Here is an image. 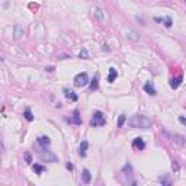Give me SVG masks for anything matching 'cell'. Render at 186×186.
<instances>
[{
    "instance_id": "cell-1",
    "label": "cell",
    "mask_w": 186,
    "mask_h": 186,
    "mask_svg": "<svg viewBox=\"0 0 186 186\" xmlns=\"http://www.w3.org/2000/svg\"><path fill=\"white\" fill-rule=\"evenodd\" d=\"M132 128H143V130H147L151 127V119H148L147 116H143V115H135L132 116L130 121H128Z\"/></svg>"
},
{
    "instance_id": "cell-2",
    "label": "cell",
    "mask_w": 186,
    "mask_h": 186,
    "mask_svg": "<svg viewBox=\"0 0 186 186\" xmlns=\"http://www.w3.org/2000/svg\"><path fill=\"white\" fill-rule=\"evenodd\" d=\"M89 83V76L87 73H79L74 77V86L76 87H84Z\"/></svg>"
},
{
    "instance_id": "cell-3",
    "label": "cell",
    "mask_w": 186,
    "mask_h": 186,
    "mask_svg": "<svg viewBox=\"0 0 186 186\" xmlns=\"http://www.w3.org/2000/svg\"><path fill=\"white\" fill-rule=\"evenodd\" d=\"M90 124L93 127H102V125H105V116H103V113L100 112V111H96V112L93 113V118H92Z\"/></svg>"
},
{
    "instance_id": "cell-4",
    "label": "cell",
    "mask_w": 186,
    "mask_h": 186,
    "mask_svg": "<svg viewBox=\"0 0 186 186\" xmlns=\"http://www.w3.org/2000/svg\"><path fill=\"white\" fill-rule=\"evenodd\" d=\"M39 157L44 160V162H57V157L54 156V154H51L49 151H47V153H45L44 150L39 151Z\"/></svg>"
},
{
    "instance_id": "cell-5",
    "label": "cell",
    "mask_w": 186,
    "mask_h": 186,
    "mask_svg": "<svg viewBox=\"0 0 186 186\" xmlns=\"http://www.w3.org/2000/svg\"><path fill=\"white\" fill-rule=\"evenodd\" d=\"M92 13H93V16H96V19L99 22H103V19H105V13H103V10L99 8H93L92 9Z\"/></svg>"
},
{
    "instance_id": "cell-6",
    "label": "cell",
    "mask_w": 186,
    "mask_h": 186,
    "mask_svg": "<svg viewBox=\"0 0 186 186\" xmlns=\"http://www.w3.org/2000/svg\"><path fill=\"white\" fill-rule=\"evenodd\" d=\"M132 147H134L135 150H144V148H146V143H144L143 138H135V140L132 141Z\"/></svg>"
},
{
    "instance_id": "cell-7",
    "label": "cell",
    "mask_w": 186,
    "mask_h": 186,
    "mask_svg": "<svg viewBox=\"0 0 186 186\" xmlns=\"http://www.w3.org/2000/svg\"><path fill=\"white\" fill-rule=\"evenodd\" d=\"M154 20H156V22H163V25H164L166 28H170V26H172V24H173L172 17H169V16H166V17H156Z\"/></svg>"
},
{
    "instance_id": "cell-8",
    "label": "cell",
    "mask_w": 186,
    "mask_h": 186,
    "mask_svg": "<svg viewBox=\"0 0 186 186\" xmlns=\"http://www.w3.org/2000/svg\"><path fill=\"white\" fill-rule=\"evenodd\" d=\"M180 84H182V76H178L176 79H172L170 80V87L172 89H178Z\"/></svg>"
},
{
    "instance_id": "cell-9",
    "label": "cell",
    "mask_w": 186,
    "mask_h": 186,
    "mask_svg": "<svg viewBox=\"0 0 186 186\" xmlns=\"http://www.w3.org/2000/svg\"><path fill=\"white\" fill-rule=\"evenodd\" d=\"M64 95L67 99H70V100H73V102H76L79 97H77V95L74 93L73 90H70V89H64Z\"/></svg>"
},
{
    "instance_id": "cell-10",
    "label": "cell",
    "mask_w": 186,
    "mask_h": 186,
    "mask_svg": "<svg viewBox=\"0 0 186 186\" xmlns=\"http://www.w3.org/2000/svg\"><path fill=\"white\" fill-rule=\"evenodd\" d=\"M144 90H146L148 95H156V93H157V92H156V87H154L150 81H147L146 84H144Z\"/></svg>"
},
{
    "instance_id": "cell-11",
    "label": "cell",
    "mask_w": 186,
    "mask_h": 186,
    "mask_svg": "<svg viewBox=\"0 0 186 186\" xmlns=\"http://www.w3.org/2000/svg\"><path fill=\"white\" fill-rule=\"evenodd\" d=\"M116 77H118V73H116V70H115L113 67H111V68H109V76H108V81H109V83H113Z\"/></svg>"
},
{
    "instance_id": "cell-12",
    "label": "cell",
    "mask_w": 186,
    "mask_h": 186,
    "mask_svg": "<svg viewBox=\"0 0 186 186\" xmlns=\"http://www.w3.org/2000/svg\"><path fill=\"white\" fill-rule=\"evenodd\" d=\"M38 144L42 147H48L49 144H51V141H49L48 137H45V135H42V137L38 138Z\"/></svg>"
},
{
    "instance_id": "cell-13",
    "label": "cell",
    "mask_w": 186,
    "mask_h": 186,
    "mask_svg": "<svg viewBox=\"0 0 186 186\" xmlns=\"http://www.w3.org/2000/svg\"><path fill=\"white\" fill-rule=\"evenodd\" d=\"M87 147H89L87 141H81V144H80V156H81V157H86V151H87Z\"/></svg>"
},
{
    "instance_id": "cell-14",
    "label": "cell",
    "mask_w": 186,
    "mask_h": 186,
    "mask_svg": "<svg viewBox=\"0 0 186 186\" xmlns=\"http://www.w3.org/2000/svg\"><path fill=\"white\" fill-rule=\"evenodd\" d=\"M73 121H74V124H77V125H80L81 124V118H80V112L76 109L73 112Z\"/></svg>"
},
{
    "instance_id": "cell-15",
    "label": "cell",
    "mask_w": 186,
    "mask_h": 186,
    "mask_svg": "<svg viewBox=\"0 0 186 186\" xmlns=\"http://www.w3.org/2000/svg\"><path fill=\"white\" fill-rule=\"evenodd\" d=\"M83 182L84 183H90V172L87 169L83 170Z\"/></svg>"
},
{
    "instance_id": "cell-16",
    "label": "cell",
    "mask_w": 186,
    "mask_h": 186,
    "mask_svg": "<svg viewBox=\"0 0 186 186\" xmlns=\"http://www.w3.org/2000/svg\"><path fill=\"white\" fill-rule=\"evenodd\" d=\"M32 170L35 172V173H36V175H41V173L45 170V167H42L41 164H33V166H32Z\"/></svg>"
},
{
    "instance_id": "cell-17",
    "label": "cell",
    "mask_w": 186,
    "mask_h": 186,
    "mask_svg": "<svg viewBox=\"0 0 186 186\" xmlns=\"http://www.w3.org/2000/svg\"><path fill=\"white\" fill-rule=\"evenodd\" d=\"M25 118H26V121H32L33 119V115H32V112H31V109H26L25 111Z\"/></svg>"
},
{
    "instance_id": "cell-18",
    "label": "cell",
    "mask_w": 186,
    "mask_h": 186,
    "mask_svg": "<svg viewBox=\"0 0 186 186\" xmlns=\"http://www.w3.org/2000/svg\"><path fill=\"white\" fill-rule=\"evenodd\" d=\"M96 89H97V76L90 83V90H96Z\"/></svg>"
},
{
    "instance_id": "cell-19",
    "label": "cell",
    "mask_w": 186,
    "mask_h": 186,
    "mask_svg": "<svg viewBox=\"0 0 186 186\" xmlns=\"http://www.w3.org/2000/svg\"><path fill=\"white\" fill-rule=\"evenodd\" d=\"M160 183H163V185H170L172 180H170L169 178H160Z\"/></svg>"
},
{
    "instance_id": "cell-20",
    "label": "cell",
    "mask_w": 186,
    "mask_h": 186,
    "mask_svg": "<svg viewBox=\"0 0 186 186\" xmlns=\"http://www.w3.org/2000/svg\"><path fill=\"white\" fill-rule=\"evenodd\" d=\"M124 122H125V115H121L119 116V121H118V127H122Z\"/></svg>"
},
{
    "instance_id": "cell-21",
    "label": "cell",
    "mask_w": 186,
    "mask_h": 186,
    "mask_svg": "<svg viewBox=\"0 0 186 186\" xmlns=\"http://www.w3.org/2000/svg\"><path fill=\"white\" fill-rule=\"evenodd\" d=\"M87 57H89L87 51H86V49H81L80 51V58H87Z\"/></svg>"
},
{
    "instance_id": "cell-22",
    "label": "cell",
    "mask_w": 186,
    "mask_h": 186,
    "mask_svg": "<svg viewBox=\"0 0 186 186\" xmlns=\"http://www.w3.org/2000/svg\"><path fill=\"white\" fill-rule=\"evenodd\" d=\"M128 36H130L131 39H134V41L138 39V36H135V32H128Z\"/></svg>"
},
{
    "instance_id": "cell-23",
    "label": "cell",
    "mask_w": 186,
    "mask_h": 186,
    "mask_svg": "<svg viewBox=\"0 0 186 186\" xmlns=\"http://www.w3.org/2000/svg\"><path fill=\"white\" fill-rule=\"evenodd\" d=\"M179 122H180L182 125H185V127H186V118H185V116H179Z\"/></svg>"
},
{
    "instance_id": "cell-24",
    "label": "cell",
    "mask_w": 186,
    "mask_h": 186,
    "mask_svg": "<svg viewBox=\"0 0 186 186\" xmlns=\"http://www.w3.org/2000/svg\"><path fill=\"white\" fill-rule=\"evenodd\" d=\"M20 36V26H16V38Z\"/></svg>"
},
{
    "instance_id": "cell-25",
    "label": "cell",
    "mask_w": 186,
    "mask_h": 186,
    "mask_svg": "<svg viewBox=\"0 0 186 186\" xmlns=\"http://www.w3.org/2000/svg\"><path fill=\"white\" fill-rule=\"evenodd\" d=\"M65 167H67L68 170H73V164H71V163H67V166H65Z\"/></svg>"
}]
</instances>
